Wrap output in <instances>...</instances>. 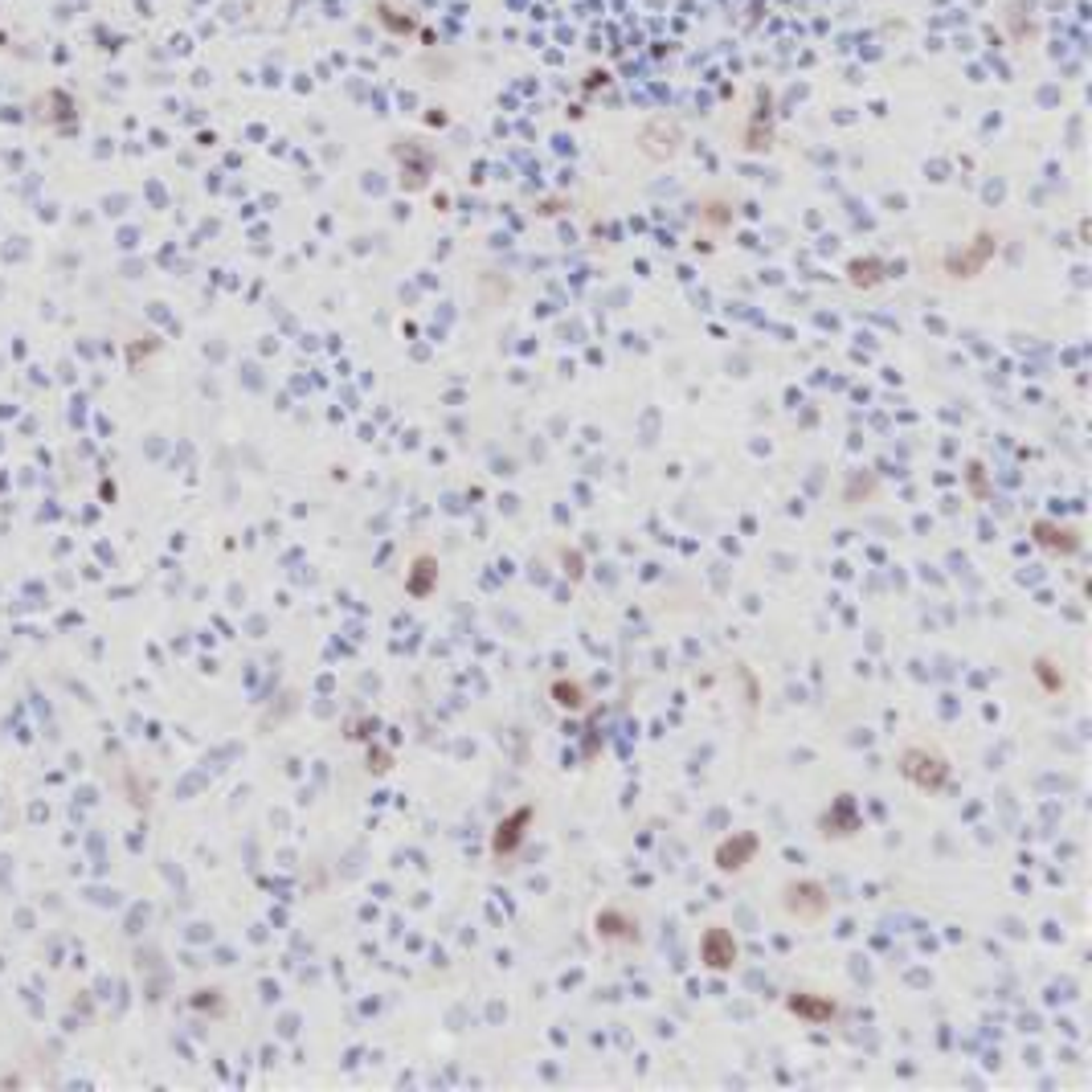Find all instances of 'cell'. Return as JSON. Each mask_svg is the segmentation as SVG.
Wrapping results in <instances>:
<instances>
[{
  "label": "cell",
  "mask_w": 1092,
  "mask_h": 1092,
  "mask_svg": "<svg viewBox=\"0 0 1092 1092\" xmlns=\"http://www.w3.org/2000/svg\"><path fill=\"white\" fill-rule=\"evenodd\" d=\"M897 774L916 794H929V798H938L953 786V761L933 745H904L897 754Z\"/></svg>",
  "instance_id": "1"
},
{
  "label": "cell",
  "mask_w": 1092,
  "mask_h": 1092,
  "mask_svg": "<svg viewBox=\"0 0 1092 1092\" xmlns=\"http://www.w3.org/2000/svg\"><path fill=\"white\" fill-rule=\"evenodd\" d=\"M782 912L798 921V925H819V921H827L835 901H830V888L823 880H815V875H798V880H786L782 884Z\"/></svg>",
  "instance_id": "2"
},
{
  "label": "cell",
  "mask_w": 1092,
  "mask_h": 1092,
  "mask_svg": "<svg viewBox=\"0 0 1092 1092\" xmlns=\"http://www.w3.org/2000/svg\"><path fill=\"white\" fill-rule=\"evenodd\" d=\"M532 823H536V802H520V806H512V810L491 827V839H488L491 860H495L499 867L508 864V860H516V851L524 847Z\"/></svg>",
  "instance_id": "3"
},
{
  "label": "cell",
  "mask_w": 1092,
  "mask_h": 1092,
  "mask_svg": "<svg viewBox=\"0 0 1092 1092\" xmlns=\"http://www.w3.org/2000/svg\"><path fill=\"white\" fill-rule=\"evenodd\" d=\"M761 856V835L757 830H733L713 847V867L720 875H741Z\"/></svg>",
  "instance_id": "4"
},
{
  "label": "cell",
  "mask_w": 1092,
  "mask_h": 1092,
  "mask_svg": "<svg viewBox=\"0 0 1092 1092\" xmlns=\"http://www.w3.org/2000/svg\"><path fill=\"white\" fill-rule=\"evenodd\" d=\"M700 966L708 974H733L741 966V942L733 938V929L724 925H708L700 933Z\"/></svg>",
  "instance_id": "5"
},
{
  "label": "cell",
  "mask_w": 1092,
  "mask_h": 1092,
  "mask_svg": "<svg viewBox=\"0 0 1092 1092\" xmlns=\"http://www.w3.org/2000/svg\"><path fill=\"white\" fill-rule=\"evenodd\" d=\"M1031 544L1044 549L1048 557H1076L1085 549V536L1076 524H1059L1052 516H1035L1031 520Z\"/></svg>",
  "instance_id": "6"
},
{
  "label": "cell",
  "mask_w": 1092,
  "mask_h": 1092,
  "mask_svg": "<svg viewBox=\"0 0 1092 1092\" xmlns=\"http://www.w3.org/2000/svg\"><path fill=\"white\" fill-rule=\"evenodd\" d=\"M864 830V810L856 802V794H835L830 806L819 815V835L823 839H856Z\"/></svg>",
  "instance_id": "7"
},
{
  "label": "cell",
  "mask_w": 1092,
  "mask_h": 1092,
  "mask_svg": "<svg viewBox=\"0 0 1092 1092\" xmlns=\"http://www.w3.org/2000/svg\"><path fill=\"white\" fill-rule=\"evenodd\" d=\"M594 938L605 945H639V916L626 912L622 904H605V908L594 912Z\"/></svg>",
  "instance_id": "8"
},
{
  "label": "cell",
  "mask_w": 1092,
  "mask_h": 1092,
  "mask_svg": "<svg viewBox=\"0 0 1092 1092\" xmlns=\"http://www.w3.org/2000/svg\"><path fill=\"white\" fill-rule=\"evenodd\" d=\"M786 1011L798 1023H806V1027H830L835 1018L843 1015V1007L830 994H819V990H790L786 994Z\"/></svg>",
  "instance_id": "9"
},
{
  "label": "cell",
  "mask_w": 1092,
  "mask_h": 1092,
  "mask_svg": "<svg viewBox=\"0 0 1092 1092\" xmlns=\"http://www.w3.org/2000/svg\"><path fill=\"white\" fill-rule=\"evenodd\" d=\"M994 250H998V242H994L990 233H978L970 246L945 254V274H949V279H978L982 270H986V263L994 259Z\"/></svg>",
  "instance_id": "10"
},
{
  "label": "cell",
  "mask_w": 1092,
  "mask_h": 1092,
  "mask_svg": "<svg viewBox=\"0 0 1092 1092\" xmlns=\"http://www.w3.org/2000/svg\"><path fill=\"white\" fill-rule=\"evenodd\" d=\"M438 581H442V565L434 553H414L410 565H406V594L414 602H426L430 594H438Z\"/></svg>",
  "instance_id": "11"
},
{
  "label": "cell",
  "mask_w": 1092,
  "mask_h": 1092,
  "mask_svg": "<svg viewBox=\"0 0 1092 1092\" xmlns=\"http://www.w3.org/2000/svg\"><path fill=\"white\" fill-rule=\"evenodd\" d=\"M549 700H553V708L557 713H569V716H577V713H585L590 708V687L581 683L577 676H557L553 683H549Z\"/></svg>",
  "instance_id": "12"
},
{
  "label": "cell",
  "mask_w": 1092,
  "mask_h": 1092,
  "mask_svg": "<svg viewBox=\"0 0 1092 1092\" xmlns=\"http://www.w3.org/2000/svg\"><path fill=\"white\" fill-rule=\"evenodd\" d=\"M1031 679L1039 683L1044 696H1059L1068 687V672H1064V663L1055 655H1035L1031 659Z\"/></svg>",
  "instance_id": "13"
},
{
  "label": "cell",
  "mask_w": 1092,
  "mask_h": 1092,
  "mask_svg": "<svg viewBox=\"0 0 1092 1092\" xmlns=\"http://www.w3.org/2000/svg\"><path fill=\"white\" fill-rule=\"evenodd\" d=\"M962 479H966V495H970V499H978V503L990 499V491L994 488L986 483V462H982V458H970V462H966Z\"/></svg>",
  "instance_id": "14"
},
{
  "label": "cell",
  "mask_w": 1092,
  "mask_h": 1092,
  "mask_svg": "<svg viewBox=\"0 0 1092 1092\" xmlns=\"http://www.w3.org/2000/svg\"><path fill=\"white\" fill-rule=\"evenodd\" d=\"M561 565H565V577L573 581V585L585 577V557H581V549H561Z\"/></svg>",
  "instance_id": "15"
}]
</instances>
